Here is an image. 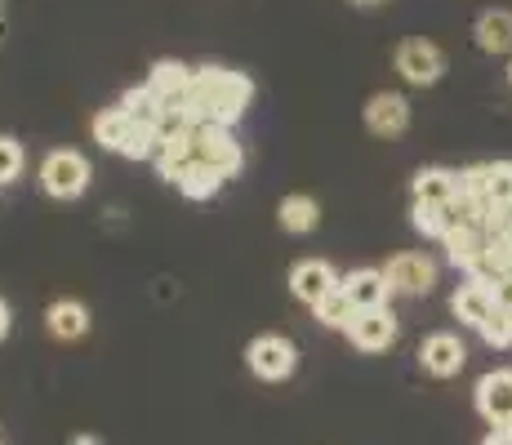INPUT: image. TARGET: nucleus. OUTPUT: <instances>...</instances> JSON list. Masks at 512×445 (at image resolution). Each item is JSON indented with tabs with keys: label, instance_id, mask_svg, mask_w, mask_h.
Masks as SVG:
<instances>
[{
	"label": "nucleus",
	"instance_id": "nucleus-32",
	"mask_svg": "<svg viewBox=\"0 0 512 445\" xmlns=\"http://www.w3.org/2000/svg\"><path fill=\"white\" fill-rule=\"evenodd\" d=\"M357 5H374V0H357Z\"/></svg>",
	"mask_w": 512,
	"mask_h": 445
},
{
	"label": "nucleus",
	"instance_id": "nucleus-21",
	"mask_svg": "<svg viewBox=\"0 0 512 445\" xmlns=\"http://www.w3.org/2000/svg\"><path fill=\"white\" fill-rule=\"evenodd\" d=\"M312 316H317L326 330H348L352 316H357V303L348 299V290H343V281H339V285H334V290L326 294V299L312 303Z\"/></svg>",
	"mask_w": 512,
	"mask_h": 445
},
{
	"label": "nucleus",
	"instance_id": "nucleus-31",
	"mask_svg": "<svg viewBox=\"0 0 512 445\" xmlns=\"http://www.w3.org/2000/svg\"><path fill=\"white\" fill-rule=\"evenodd\" d=\"M508 85H512V63H508Z\"/></svg>",
	"mask_w": 512,
	"mask_h": 445
},
{
	"label": "nucleus",
	"instance_id": "nucleus-6",
	"mask_svg": "<svg viewBox=\"0 0 512 445\" xmlns=\"http://www.w3.org/2000/svg\"><path fill=\"white\" fill-rule=\"evenodd\" d=\"M348 339L361 352H388L397 343V316L392 308H361L348 325Z\"/></svg>",
	"mask_w": 512,
	"mask_h": 445
},
{
	"label": "nucleus",
	"instance_id": "nucleus-30",
	"mask_svg": "<svg viewBox=\"0 0 512 445\" xmlns=\"http://www.w3.org/2000/svg\"><path fill=\"white\" fill-rule=\"evenodd\" d=\"M0 18H5V0H0Z\"/></svg>",
	"mask_w": 512,
	"mask_h": 445
},
{
	"label": "nucleus",
	"instance_id": "nucleus-1",
	"mask_svg": "<svg viewBox=\"0 0 512 445\" xmlns=\"http://www.w3.org/2000/svg\"><path fill=\"white\" fill-rule=\"evenodd\" d=\"M254 98V81L228 67H196L192 89H187V116L192 121H214V125H236Z\"/></svg>",
	"mask_w": 512,
	"mask_h": 445
},
{
	"label": "nucleus",
	"instance_id": "nucleus-16",
	"mask_svg": "<svg viewBox=\"0 0 512 445\" xmlns=\"http://www.w3.org/2000/svg\"><path fill=\"white\" fill-rule=\"evenodd\" d=\"M45 325H49V334H54V339L76 343V339H85V330H90V308H85V303H76V299H58V303H49Z\"/></svg>",
	"mask_w": 512,
	"mask_h": 445
},
{
	"label": "nucleus",
	"instance_id": "nucleus-25",
	"mask_svg": "<svg viewBox=\"0 0 512 445\" xmlns=\"http://www.w3.org/2000/svg\"><path fill=\"white\" fill-rule=\"evenodd\" d=\"M18 174H23V143L0 134V183H14Z\"/></svg>",
	"mask_w": 512,
	"mask_h": 445
},
{
	"label": "nucleus",
	"instance_id": "nucleus-24",
	"mask_svg": "<svg viewBox=\"0 0 512 445\" xmlns=\"http://www.w3.org/2000/svg\"><path fill=\"white\" fill-rule=\"evenodd\" d=\"M477 334L490 343V348H508L512 343V308H495L486 321H481Z\"/></svg>",
	"mask_w": 512,
	"mask_h": 445
},
{
	"label": "nucleus",
	"instance_id": "nucleus-7",
	"mask_svg": "<svg viewBox=\"0 0 512 445\" xmlns=\"http://www.w3.org/2000/svg\"><path fill=\"white\" fill-rule=\"evenodd\" d=\"M366 130L374 138H401L410 130V103L406 94H392V89H383V94H370L366 103Z\"/></svg>",
	"mask_w": 512,
	"mask_h": 445
},
{
	"label": "nucleus",
	"instance_id": "nucleus-18",
	"mask_svg": "<svg viewBox=\"0 0 512 445\" xmlns=\"http://www.w3.org/2000/svg\"><path fill=\"white\" fill-rule=\"evenodd\" d=\"M134 125H139V121H130V112L116 103V107H107V112L94 116V138L107 147V152H125V143H130Z\"/></svg>",
	"mask_w": 512,
	"mask_h": 445
},
{
	"label": "nucleus",
	"instance_id": "nucleus-5",
	"mask_svg": "<svg viewBox=\"0 0 512 445\" xmlns=\"http://www.w3.org/2000/svg\"><path fill=\"white\" fill-rule=\"evenodd\" d=\"M245 361H250V370L259 374V379L281 383V379H290L294 374L299 352H294V343L281 339V334H259V339L250 343V352H245Z\"/></svg>",
	"mask_w": 512,
	"mask_h": 445
},
{
	"label": "nucleus",
	"instance_id": "nucleus-23",
	"mask_svg": "<svg viewBox=\"0 0 512 445\" xmlns=\"http://www.w3.org/2000/svg\"><path fill=\"white\" fill-rule=\"evenodd\" d=\"M223 183H228V178H223V174H214L210 165L192 161V165H187V170H183V178H179V183H174V187H179V192L187 196V201H210V196L219 192Z\"/></svg>",
	"mask_w": 512,
	"mask_h": 445
},
{
	"label": "nucleus",
	"instance_id": "nucleus-15",
	"mask_svg": "<svg viewBox=\"0 0 512 445\" xmlns=\"http://www.w3.org/2000/svg\"><path fill=\"white\" fill-rule=\"evenodd\" d=\"M410 192H415V201H423V205H455L459 201V174L446 170V165H428V170L415 174Z\"/></svg>",
	"mask_w": 512,
	"mask_h": 445
},
{
	"label": "nucleus",
	"instance_id": "nucleus-13",
	"mask_svg": "<svg viewBox=\"0 0 512 445\" xmlns=\"http://www.w3.org/2000/svg\"><path fill=\"white\" fill-rule=\"evenodd\" d=\"M339 285V276H334V267L326 259H303V263H294V272H290V290H294V299H303L312 308L317 299H326V294Z\"/></svg>",
	"mask_w": 512,
	"mask_h": 445
},
{
	"label": "nucleus",
	"instance_id": "nucleus-29",
	"mask_svg": "<svg viewBox=\"0 0 512 445\" xmlns=\"http://www.w3.org/2000/svg\"><path fill=\"white\" fill-rule=\"evenodd\" d=\"M72 445H103V441L90 437V432H81V437H72Z\"/></svg>",
	"mask_w": 512,
	"mask_h": 445
},
{
	"label": "nucleus",
	"instance_id": "nucleus-11",
	"mask_svg": "<svg viewBox=\"0 0 512 445\" xmlns=\"http://www.w3.org/2000/svg\"><path fill=\"white\" fill-rule=\"evenodd\" d=\"M495 308H499V303H495V285L472 281V276L455 290V299H450V312L459 316V325H472V330H481V321H486Z\"/></svg>",
	"mask_w": 512,
	"mask_h": 445
},
{
	"label": "nucleus",
	"instance_id": "nucleus-3",
	"mask_svg": "<svg viewBox=\"0 0 512 445\" xmlns=\"http://www.w3.org/2000/svg\"><path fill=\"white\" fill-rule=\"evenodd\" d=\"M90 178H94L90 161L81 152H72V147H58V152H49L41 161V187L54 201H76L90 187Z\"/></svg>",
	"mask_w": 512,
	"mask_h": 445
},
{
	"label": "nucleus",
	"instance_id": "nucleus-8",
	"mask_svg": "<svg viewBox=\"0 0 512 445\" xmlns=\"http://www.w3.org/2000/svg\"><path fill=\"white\" fill-rule=\"evenodd\" d=\"M464 361H468L464 339H459V334H446V330L428 334L419 348V365L432 374V379H455V374L464 370Z\"/></svg>",
	"mask_w": 512,
	"mask_h": 445
},
{
	"label": "nucleus",
	"instance_id": "nucleus-9",
	"mask_svg": "<svg viewBox=\"0 0 512 445\" xmlns=\"http://www.w3.org/2000/svg\"><path fill=\"white\" fill-rule=\"evenodd\" d=\"M477 410L490 428H512V370H490L477 383Z\"/></svg>",
	"mask_w": 512,
	"mask_h": 445
},
{
	"label": "nucleus",
	"instance_id": "nucleus-19",
	"mask_svg": "<svg viewBox=\"0 0 512 445\" xmlns=\"http://www.w3.org/2000/svg\"><path fill=\"white\" fill-rule=\"evenodd\" d=\"M277 219H281V232H290V236H303V232H312V227L321 223V205L312 201V196L294 192V196H285V201H281Z\"/></svg>",
	"mask_w": 512,
	"mask_h": 445
},
{
	"label": "nucleus",
	"instance_id": "nucleus-17",
	"mask_svg": "<svg viewBox=\"0 0 512 445\" xmlns=\"http://www.w3.org/2000/svg\"><path fill=\"white\" fill-rule=\"evenodd\" d=\"M472 36L486 54H512V9H486L472 27Z\"/></svg>",
	"mask_w": 512,
	"mask_h": 445
},
{
	"label": "nucleus",
	"instance_id": "nucleus-22",
	"mask_svg": "<svg viewBox=\"0 0 512 445\" xmlns=\"http://www.w3.org/2000/svg\"><path fill=\"white\" fill-rule=\"evenodd\" d=\"M410 223H415V232L446 241L450 227H459V214H455V205H423V201H415V210H410Z\"/></svg>",
	"mask_w": 512,
	"mask_h": 445
},
{
	"label": "nucleus",
	"instance_id": "nucleus-14",
	"mask_svg": "<svg viewBox=\"0 0 512 445\" xmlns=\"http://www.w3.org/2000/svg\"><path fill=\"white\" fill-rule=\"evenodd\" d=\"M343 290H348V299L361 308H388V299L397 290L388 285V276H383V267H357V272L343 276Z\"/></svg>",
	"mask_w": 512,
	"mask_h": 445
},
{
	"label": "nucleus",
	"instance_id": "nucleus-10",
	"mask_svg": "<svg viewBox=\"0 0 512 445\" xmlns=\"http://www.w3.org/2000/svg\"><path fill=\"white\" fill-rule=\"evenodd\" d=\"M383 276H388V285L397 294H415L419 299V294H428L437 285V263L428 254H397V259H388Z\"/></svg>",
	"mask_w": 512,
	"mask_h": 445
},
{
	"label": "nucleus",
	"instance_id": "nucleus-28",
	"mask_svg": "<svg viewBox=\"0 0 512 445\" xmlns=\"http://www.w3.org/2000/svg\"><path fill=\"white\" fill-rule=\"evenodd\" d=\"M9 334V308H5V299H0V339Z\"/></svg>",
	"mask_w": 512,
	"mask_h": 445
},
{
	"label": "nucleus",
	"instance_id": "nucleus-27",
	"mask_svg": "<svg viewBox=\"0 0 512 445\" xmlns=\"http://www.w3.org/2000/svg\"><path fill=\"white\" fill-rule=\"evenodd\" d=\"M481 445H512V428H495Z\"/></svg>",
	"mask_w": 512,
	"mask_h": 445
},
{
	"label": "nucleus",
	"instance_id": "nucleus-12",
	"mask_svg": "<svg viewBox=\"0 0 512 445\" xmlns=\"http://www.w3.org/2000/svg\"><path fill=\"white\" fill-rule=\"evenodd\" d=\"M446 259L455 263V267H464V272H472L481 259H486V250H490V232L486 227H472V223H459V227H450L446 232Z\"/></svg>",
	"mask_w": 512,
	"mask_h": 445
},
{
	"label": "nucleus",
	"instance_id": "nucleus-2",
	"mask_svg": "<svg viewBox=\"0 0 512 445\" xmlns=\"http://www.w3.org/2000/svg\"><path fill=\"white\" fill-rule=\"evenodd\" d=\"M187 138H192V156L201 165H210L214 174H223V178L241 174V143L232 138V125L192 121L187 125Z\"/></svg>",
	"mask_w": 512,
	"mask_h": 445
},
{
	"label": "nucleus",
	"instance_id": "nucleus-4",
	"mask_svg": "<svg viewBox=\"0 0 512 445\" xmlns=\"http://www.w3.org/2000/svg\"><path fill=\"white\" fill-rule=\"evenodd\" d=\"M392 63H397L401 81H410V85H437L441 72H446V54H441L432 41H423V36L401 41L397 54H392Z\"/></svg>",
	"mask_w": 512,
	"mask_h": 445
},
{
	"label": "nucleus",
	"instance_id": "nucleus-20",
	"mask_svg": "<svg viewBox=\"0 0 512 445\" xmlns=\"http://www.w3.org/2000/svg\"><path fill=\"white\" fill-rule=\"evenodd\" d=\"M121 107L130 112V121H139V125H152V130H161L170 116H165V103L152 94V85H134V89H125L121 94Z\"/></svg>",
	"mask_w": 512,
	"mask_h": 445
},
{
	"label": "nucleus",
	"instance_id": "nucleus-26",
	"mask_svg": "<svg viewBox=\"0 0 512 445\" xmlns=\"http://www.w3.org/2000/svg\"><path fill=\"white\" fill-rule=\"evenodd\" d=\"M495 303H499V308H512V272H504L495 281Z\"/></svg>",
	"mask_w": 512,
	"mask_h": 445
}]
</instances>
